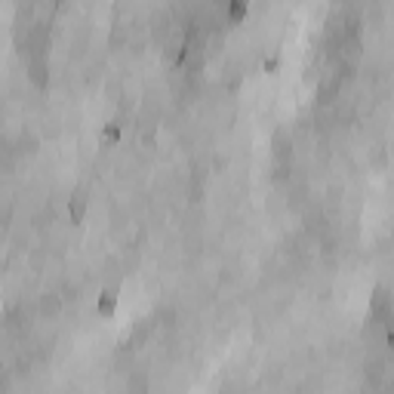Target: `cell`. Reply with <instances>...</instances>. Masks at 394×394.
<instances>
[{
  "label": "cell",
  "mask_w": 394,
  "mask_h": 394,
  "mask_svg": "<svg viewBox=\"0 0 394 394\" xmlns=\"http://www.w3.org/2000/svg\"><path fill=\"white\" fill-rule=\"evenodd\" d=\"M114 308H117V293H105V296L99 299V314H102V317H111Z\"/></svg>",
  "instance_id": "cell-3"
},
{
  "label": "cell",
  "mask_w": 394,
  "mask_h": 394,
  "mask_svg": "<svg viewBox=\"0 0 394 394\" xmlns=\"http://www.w3.org/2000/svg\"><path fill=\"white\" fill-rule=\"evenodd\" d=\"M105 136H108V139H117V136H120V126H114V123H111V126L105 129Z\"/></svg>",
  "instance_id": "cell-5"
},
{
  "label": "cell",
  "mask_w": 394,
  "mask_h": 394,
  "mask_svg": "<svg viewBox=\"0 0 394 394\" xmlns=\"http://www.w3.org/2000/svg\"><path fill=\"white\" fill-rule=\"evenodd\" d=\"M68 213H71V222H83V213H86V197L77 194L71 203H68Z\"/></svg>",
  "instance_id": "cell-2"
},
{
  "label": "cell",
  "mask_w": 394,
  "mask_h": 394,
  "mask_svg": "<svg viewBox=\"0 0 394 394\" xmlns=\"http://www.w3.org/2000/svg\"><path fill=\"white\" fill-rule=\"evenodd\" d=\"M388 345H391V348H394V324H391V327H388Z\"/></svg>",
  "instance_id": "cell-6"
},
{
  "label": "cell",
  "mask_w": 394,
  "mask_h": 394,
  "mask_svg": "<svg viewBox=\"0 0 394 394\" xmlns=\"http://www.w3.org/2000/svg\"><path fill=\"white\" fill-rule=\"evenodd\" d=\"M277 68H280V55L274 52V55H268V59H265V71H268V74H274Z\"/></svg>",
  "instance_id": "cell-4"
},
{
  "label": "cell",
  "mask_w": 394,
  "mask_h": 394,
  "mask_svg": "<svg viewBox=\"0 0 394 394\" xmlns=\"http://www.w3.org/2000/svg\"><path fill=\"white\" fill-rule=\"evenodd\" d=\"M250 3L247 0H228V22H243Z\"/></svg>",
  "instance_id": "cell-1"
}]
</instances>
